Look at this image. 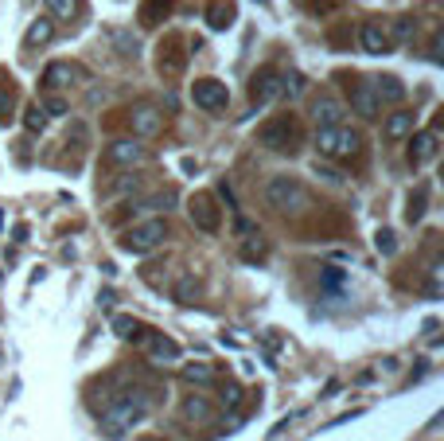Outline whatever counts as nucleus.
Instances as JSON below:
<instances>
[{
	"instance_id": "2eb2a0df",
	"label": "nucleus",
	"mask_w": 444,
	"mask_h": 441,
	"mask_svg": "<svg viewBox=\"0 0 444 441\" xmlns=\"http://www.w3.org/2000/svg\"><path fill=\"white\" fill-rule=\"evenodd\" d=\"M160 70H168V75H179V70H184V39L168 35V39L160 43Z\"/></svg>"
},
{
	"instance_id": "7c9ffc66",
	"label": "nucleus",
	"mask_w": 444,
	"mask_h": 441,
	"mask_svg": "<svg viewBox=\"0 0 444 441\" xmlns=\"http://www.w3.org/2000/svg\"><path fill=\"white\" fill-rule=\"evenodd\" d=\"M222 402H227L230 410H238V406H242V387H238V383H227V390H222Z\"/></svg>"
},
{
	"instance_id": "4be33fe9",
	"label": "nucleus",
	"mask_w": 444,
	"mask_h": 441,
	"mask_svg": "<svg viewBox=\"0 0 444 441\" xmlns=\"http://www.w3.org/2000/svg\"><path fill=\"white\" fill-rule=\"evenodd\" d=\"M413 125H417V118H413L410 110H398V113L386 118V137H394V141H398V137H405Z\"/></svg>"
},
{
	"instance_id": "6e6552de",
	"label": "nucleus",
	"mask_w": 444,
	"mask_h": 441,
	"mask_svg": "<svg viewBox=\"0 0 444 441\" xmlns=\"http://www.w3.org/2000/svg\"><path fill=\"white\" fill-rule=\"evenodd\" d=\"M106 161L113 168H137L141 161H148V149L141 141H133V137H121V141H113L106 149Z\"/></svg>"
},
{
	"instance_id": "72a5a7b5",
	"label": "nucleus",
	"mask_w": 444,
	"mask_h": 441,
	"mask_svg": "<svg viewBox=\"0 0 444 441\" xmlns=\"http://www.w3.org/2000/svg\"><path fill=\"white\" fill-rule=\"evenodd\" d=\"M191 297H199V285H195L191 278H184L179 281V289H176V301H191Z\"/></svg>"
},
{
	"instance_id": "0eeeda50",
	"label": "nucleus",
	"mask_w": 444,
	"mask_h": 441,
	"mask_svg": "<svg viewBox=\"0 0 444 441\" xmlns=\"http://www.w3.org/2000/svg\"><path fill=\"white\" fill-rule=\"evenodd\" d=\"M191 102L199 106V110H207V113H218V110H227L230 90H227V82H218V78H195L191 82Z\"/></svg>"
},
{
	"instance_id": "1a4fd4ad",
	"label": "nucleus",
	"mask_w": 444,
	"mask_h": 441,
	"mask_svg": "<svg viewBox=\"0 0 444 441\" xmlns=\"http://www.w3.org/2000/svg\"><path fill=\"white\" fill-rule=\"evenodd\" d=\"M187 211H191V223H199V230H207V235H215L218 223H222V215H218L215 199H210L207 192H195V199H191Z\"/></svg>"
},
{
	"instance_id": "b1692460",
	"label": "nucleus",
	"mask_w": 444,
	"mask_h": 441,
	"mask_svg": "<svg viewBox=\"0 0 444 441\" xmlns=\"http://www.w3.org/2000/svg\"><path fill=\"white\" fill-rule=\"evenodd\" d=\"M51 12V20H75L78 16V0H43Z\"/></svg>"
},
{
	"instance_id": "bb28decb",
	"label": "nucleus",
	"mask_w": 444,
	"mask_h": 441,
	"mask_svg": "<svg viewBox=\"0 0 444 441\" xmlns=\"http://www.w3.org/2000/svg\"><path fill=\"white\" fill-rule=\"evenodd\" d=\"M144 207H160V211H172L176 207V192H160V195H148Z\"/></svg>"
},
{
	"instance_id": "ddd939ff",
	"label": "nucleus",
	"mask_w": 444,
	"mask_h": 441,
	"mask_svg": "<svg viewBox=\"0 0 444 441\" xmlns=\"http://www.w3.org/2000/svg\"><path fill=\"white\" fill-rule=\"evenodd\" d=\"M386 35H390V32H386L382 24H374V20H370V24L359 27V47H362L367 55H386L390 47H394V43L386 39Z\"/></svg>"
},
{
	"instance_id": "473e14b6",
	"label": "nucleus",
	"mask_w": 444,
	"mask_h": 441,
	"mask_svg": "<svg viewBox=\"0 0 444 441\" xmlns=\"http://www.w3.org/2000/svg\"><path fill=\"white\" fill-rule=\"evenodd\" d=\"M67 110H70V106L63 102V98H47V102H43V113H47V118H63Z\"/></svg>"
},
{
	"instance_id": "f257e3e1",
	"label": "nucleus",
	"mask_w": 444,
	"mask_h": 441,
	"mask_svg": "<svg viewBox=\"0 0 444 441\" xmlns=\"http://www.w3.org/2000/svg\"><path fill=\"white\" fill-rule=\"evenodd\" d=\"M144 406H148V399H144L141 390H121L118 399L101 410V430H106L109 437H125V433L144 418Z\"/></svg>"
},
{
	"instance_id": "5701e85b",
	"label": "nucleus",
	"mask_w": 444,
	"mask_h": 441,
	"mask_svg": "<svg viewBox=\"0 0 444 441\" xmlns=\"http://www.w3.org/2000/svg\"><path fill=\"white\" fill-rule=\"evenodd\" d=\"M51 39H55V24H51V20H35V24L27 27V47H47Z\"/></svg>"
},
{
	"instance_id": "4468645a",
	"label": "nucleus",
	"mask_w": 444,
	"mask_h": 441,
	"mask_svg": "<svg viewBox=\"0 0 444 441\" xmlns=\"http://www.w3.org/2000/svg\"><path fill=\"white\" fill-rule=\"evenodd\" d=\"M312 121H316L319 129L343 125V102H339V98H316V102H312Z\"/></svg>"
},
{
	"instance_id": "aec40b11",
	"label": "nucleus",
	"mask_w": 444,
	"mask_h": 441,
	"mask_svg": "<svg viewBox=\"0 0 444 441\" xmlns=\"http://www.w3.org/2000/svg\"><path fill=\"white\" fill-rule=\"evenodd\" d=\"M172 4H176V0H144V8H141V27H160V20H168Z\"/></svg>"
},
{
	"instance_id": "f03ea898",
	"label": "nucleus",
	"mask_w": 444,
	"mask_h": 441,
	"mask_svg": "<svg viewBox=\"0 0 444 441\" xmlns=\"http://www.w3.org/2000/svg\"><path fill=\"white\" fill-rule=\"evenodd\" d=\"M258 141L273 153H296L304 144V129L293 113H281V118H269L265 125L258 129Z\"/></svg>"
},
{
	"instance_id": "a878e982",
	"label": "nucleus",
	"mask_w": 444,
	"mask_h": 441,
	"mask_svg": "<svg viewBox=\"0 0 444 441\" xmlns=\"http://www.w3.org/2000/svg\"><path fill=\"white\" fill-rule=\"evenodd\" d=\"M184 379H187V383H199V387H207V383L215 379V367H210V364H191V367L184 371Z\"/></svg>"
},
{
	"instance_id": "f704fd0d",
	"label": "nucleus",
	"mask_w": 444,
	"mask_h": 441,
	"mask_svg": "<svg viewBox=\"0 0 444 441\" xmlns=\"http://www.w3.org/2000/svg\"><path fill=\"white\" fill-rule=\"evenodd\" d=\"M413 27H417V24H413V16H398L394 20V35H398V39H410Z\"/></svg>"
},
{
	"instance_id": "39448f33",
	"label": "nucleus",
	"mask_w": 444,
	"mask_h": 441,
	"mask_svg": "<svg viewBox=\"0 0 444 441\" xmlns=\"http://www.w3.org/2000/svg\"><path fill=\"white\" fill-rule=\"evenodd\" d=\"M316 144L324 156H355L362 149V137L347 125H331V129H319Z\"/></svg>"
},
{
	"instance_id": "7ed1b4c3",
	"label": "nucleus",
	"mask_w": 444,
	"mask_h": 441,
	"mask_svg": "<svg viewBox=\"0 0 444 441\" xmlns=\"http://www.w3.org/2000/svg\"><path fill=\"white\" fill-rule=\"evenodd\" d=\"M265 204L273 207V211H281V215H296V211L308 207V192H304L300 180L277 176V180H269V187H265Z\"/></svg>"
},
{
	"instance_id": "c756f323",
	"label": "nucleus",
	"mask_w": 444,
	"mask_h": 441,
	"mask_svg": "<svg viewBox=\"0 0 444 441\" xmlns=\"http://www.w3.org/2000/svg\"><path fill=\"white\" fill-rule=\"evenodd\" d=\"M246 258H250V262H261V258H265V242H261V238H246Z\"/></svg>"
},
{
	"instance_id": "dca6fc26",
	"label": "nucleus",
	"mask_w": 444,
	"mask_h": 441,
	"mask_svg": "<svg viewBox=\"0 0 444 441\" xmlns=\"http://www.w3.org/2000/svg\"><path fill=\"white\" fill-rule=\"evenodd\" d=\"M410 161H413V164H429V161H436V133H433V129H421V133H413Z\"/></svg>"
},
{
	"instance_id": "9d476101",
	"label": "nucleus",
	"mask_w": 444,
	"mask_h": 441,
	"mask_svg": "<svg viewBox=\"0 0 444 441\" xmlns=\"http://www.w3.org/2000/svg\"><path fill=\"white\" fill-rule=\"evenodd\" d=\"M351 110L359 113L362 121H374L378 113H382V98L374 94V86L370 82H355V94H351Z\"/></svg>"
},
{
	"instance_id": "c9c22d12",
	"label": "nucleus",
	"mask_w": 444,
	"mask_h": 441,
	"mask_svg": "<svg viewBox=\"0 0 444 441\" xmlns=\"http://www.w3.org/2000/svg\"><path fill=\"white\" fill-rule=\"evenodd\" d=\"M261 4H265V0H261Z\"/></svg>"
},
{
	"instance_id": "393cba45",
	"label": "nucleus",
	"mask_w": 444,
	"mask_h": 441,
	"mask_svg": "<svg viewBox=\"0 0 444 441\" xmlns=\"http://www.w3.org/2000/svg\"><path fill=\"white\" fill-rule=\"evenodd\" d=\"M24 129L27 133H43V129H47V113H43L39 106H27L24 110Z\"/></svg>"
},
{
	"instance_id": "6ab92c4d",
	"label": "nucleus",
	"mask_w": 444,
	"mask_h": 441,
	"mask_svg": "<svg viewBox=\"0 0 444 441\" xmlns=\"http://www.w3.org/2000/svg\"><path fill=\"white\" fill-rule=\"evenodd\" d=\"M144 340H148V352H152V359H179V348H176V340H168V336H156V332H141Z\"/></svg>"
},
{
	"instance_id": "9b49d317",
	"label": "nucleus",
	"mask_w": 444,
	"mask_h": 441,
	"mask_svg": "<svg viewBox=\"0 0 444 441\" xmlns=\"http://www.w3.org/2000/svg\"><path fill=\"white\" fill-rule=\"evenodd\" d=\"M82 70H78V63H51L47 70H43V90H59V86H75V82H82Z\"/></svg>"
},
{
	"instance_id": "c85d7f7f",
	"label": "nucleus",
	"mask_w": 444,
	"mask_h": 441,
	"mask_svg": "<svg viewBox=\"0 0 444 441\" xmlns=\"http://www.w3.org/2000/svg\"><path fill=\"white\" fill-rule=\"evenodd\" d=\"M374 242H378V250H382V254H394V250H398V235H394V230H378Z\"/></svg>"
},
{
	"instance_id": "20e7f679",
	"label": "nucleus",
	"mask_w": 444,
	"mask_h": 441,
	"mask_svg": "<svg viewBox=\"0 0 444 441\" xmlns=\"http://www.w3.org/2000/svg\"><path fill=\"white\" fill-rule=\"evenodd\" d=\"M164 235H168V223L164 219H144V223H133V230L121 235V247L133 250V254H152L164 242Z\"/></svg>"
},
{
	"instance_id": "f3484780",
	"label": "nucleus",
	"mask_w": 444,
	"mask_h": 441,
	"mask_svg": "<svg viewBox=\"0 0 444 441\" xmlns=\"http://www.w3.org/2000/svg\"><path fill=\"white\" fill-rule=\"evenodd\" d=\"M234 20H238V8L230 4V0H210V4H207V24L215 27V32L230 27Z\"/></svg>"
},
{
	"instance_id": "2f4dec72",
	"label": "nucleus",
	"mask_w": 444,
	"mask_h": 441,
	"mask_svg": "<svg viewBox=\"0 0 444 441\" xmlns=\"http://www.w3.org/2000/svg\"><path fill=\"white\" fill-rule=\"evenodd\" d=\"M425 204H429V199H425V192H417V199H410V207H405V215H410V223H417L421 215H425Z\"/></svg>"
},
{
	"instance_id": "f8f14e48",
	"label": "nucleus",
	"mask_w": 444,
	"mask_h": 441,
	"mask_svg": "<svg viewBox=\"0 0 444 441\" xmlns=\"http://www.w3.org/2000/svg\"><path fill=\"white\" fill-rule=\"evenodd\" d=\"M129 121H133V129H137L141 137H152V133H160V129H164V110H156V106L141 102V106H133Z\"/></svg>"
},
{
	"instance_id": "a211bd4d",
	"label": "nucleus",
	"mask_w": 444,
	"mask_h": 441,
	"mask_svg": "<svg viewBox=\"0 0 444 441\" xmlns=\"http://www.w3.org/2000/svg\"><path fill=\"white\" fill-rule=\"evenodd\" d=\"M210 418H215V410H210V402L203 399V395H191V399H184V422L207 426Z\"/></svg>"
},
{
	"instance_id": "cd10ccee",
	"label": "nucleus",
	"mask_w": 444,
	"mask_h": 441,
	"mask_svg": "<svg viewBox=\"0 0 444 441\" xmlns=\"http://www.w3.org/2000/svg\"><path fill=\"white\" fill-rule=\"evenodd\" d=\"M12 118V82L4 86V78H0V121Z\"/></svg>"
},
{
	"instance_id": "423d86ee",
	"label": "nucleus",
	"mask_w": 444,
	"mask_h": 441,
	"mask_svg": "<svg viewBox=\"0 0 444 441\" xmlns=\"http://www.w3.org/2000/svg\"><path fill=\"white\" fill-rule=\"evenodd\" d=\"M288 90H300V78H285L281 70H261L250 82L253 102H277V98H285Z\"/></svg>"
},
{
	"instance_id": "412c9836",
	"label": "nucleus",
	"mask_w": 444,
	"mask_h": 441,
	"mask_svg": "<svg viewBox=\"0 0 444 441\" xmlns=\"http://www.w3.org/2000/svg\"><path fill=\"white\" fill-rule=\"evenodd\" d=\"M370 86H374V94H378V98H382V102H402V98H405V86L402 82H398V78L394 75H382V78H374V82H370Z\"/></svg>"
}]
</instances>
